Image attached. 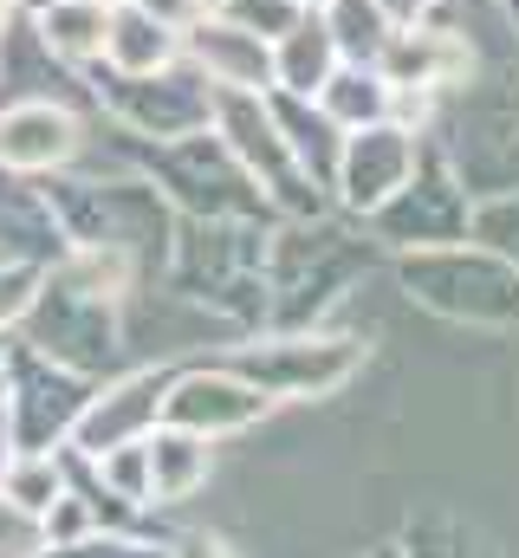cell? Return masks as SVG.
<instances>
[{"label": "cell", "instance_id": "obj_4", "mask_svg": "<svg viewBox=\"0 0 519 558\" xmlns=\"http://www.w3.org/2000/svg\"><path fill=\"white\" fill-rule=\"evenodd\" d=\"M189 558H228L221 546H189Z\"/></svg>", "mask_w": 519, "mask_h": 558}, {"label": "cell", "instance_id": "obj_3", "mask_svg": "<svg viewBox=\"0 0 519 558\" xmlns=\"http://www.w3.org/2000/svg\"><path fill=\"white\" fill-rule=\"evenodd\" d=\"M46 494H59V474H52V468H20V474H13V500H20L26 513H39Z\"/></svg>", "mask_w": 519, "mask_h": 558}, {"label": "cell", "instance_id": "obj_2", "mask_svg": "<svg viewBox=\"0 0 519 558\" xmlns=\"http://www.w3.org/2000/svg\"><path fill=\"white\" fill-rule=\"evenodd\" d=\"M72 137V124L65 118H52V111H20L7 131H0V156H13V162H46V156H59Z\"/></svg>", "mask_w": 519, "mask_h": 558}, {"label": "cell", "instance_id": "obj_1", "mask_svg": "<svg viewBox=\"0 0 519 558\" xmlns=\"http://www.w3.org/2000/svg\"><path fill=\"white\" fill-rule=\"evenodd\" d=\"M202 474H208V448H202L195 435H162V441H149V487H156L162 500L195 494Z\"/></svg>", "mask_w": 519, "mask_h": 558}]
</instances>
